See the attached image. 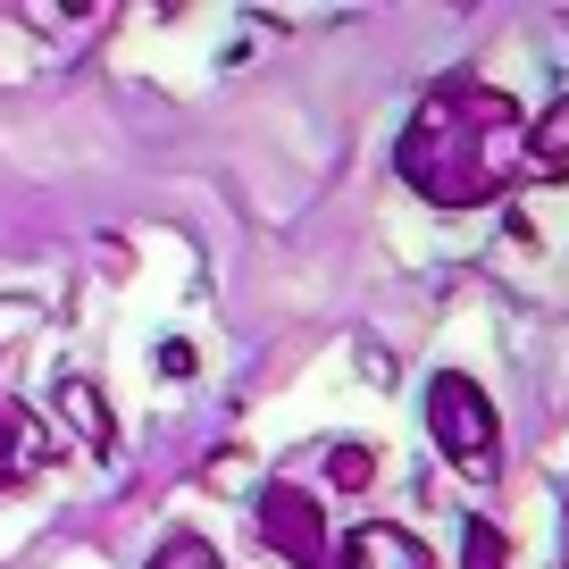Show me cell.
I'll return each instance as SVG.
<instances>
[{
	"instance_id": "6da1fadb",
	"label": "cell",
	"mask_w": 569,
	"mask_h": 569,
	"mask_svg": "<svg viewBox=\"0 0 569 569\" xmlns=\"http://www.w3.org/2000/svg\"><path fill=\"white\" fill-rule=\"evenodd\" d=\"M393 168L419 201L436 210H478L502 184L528 168V126H519V101L478 76H452L436 84L419 109H410L402 142H393Z\"/></svg>"
},
{
	"instance_id": "7a4b0ae2",
	"label": "cell",
	"mask_w": 569,
	"mask_h": 569,
	"mask_svg": "<svg viewBox=\"0 0 569 569\" xmlns=\"http://www.w3.org/2000/svg\"><path fill=\"white\" fill-rule=\"evenodd\" d=\"M427 436H436V452H445L452 469H478V478L502 461V419H495V402H486V386L461 377V369L427 377Z\"/></svg>"
},
{
	"instance_id": "3957f363",
	"label": "cell",
	"mask_w": 569,
	"mask_h": 569,
	"mask_svg": "<svg viewBox=\"0 0 569 569\" xmlns=\"http://www.w3.org/2000/svg\"><path fill=\"white\" fill-rule=\"evenodd\" d=\"M260 536L277 545L284 569H336V552H327V511H319V495H310L302 478L260 486Z\"/></svg>"
},
{
	"instance_id": "277c9868",
	"label": "cell",
	"mask_w": 569,
	"mask_h": 569,
	"mask_svg": "<svg viewBox=\"0 0 569 569\" xmlns=\"http://www.w3.org/2000/svg\"><path fill=\"white\" fill-rule=\"evenodd\" d=\"M42 461H51V427H42L26 402H0V495L26 486V478H42Z\"/></svg>"
},
{
	"instance_id": "5b68a950",
	"label": "cell",
	"mask_w": 569,
	"mask_h": 569,
	"mask_svg": "<svg viewBox=\"0 0 569 569\" xmlns=\"http://www.w3.org/2000/svg\"><path fill=\"white\" fill-rule=\"evenodd\" d=\"M336 569H427V545H419L410 528L369 519V528H352V545L336 552Z\"/></svg>"
},
{
	"instance_id": "8992f818",
	"label": "cell",
	"mask_w": 569,
	"mask_h": 569,
	"mask_svg": "<svg viewBox=\"0 0 569 569\" xmlns=\"http://www.w3.org/2000/svg\"><path fill=\"white\" fill-rule=\"evenodd\" d=\"M51 402H59V419L84 436V452H118V427H109V402H101V386H92V377H59Z\"/></svg>"
},
{
	"instance_id": "52a82bcc",
	"label": "cell",
	"mask_w": 569,
	"mask_h": 569,
	"mask_svg": "<svg viewBox=\"0 0 569 569\" xmlns=\"http://www.w3.org/2000/svg\"><path fill=\"white\" fill-rule=\"evenodd\" d=\"M528 168H569V101H552L528 134Z\"/></svg>"
},
{
	"instance_id": "ba28073f",
	"label": "cell",
	"mask_w": 569,
	"mask_h": 569,
	"mask_svg": "<svg viewBox=\"0 0 569 569\" xmlns=\"http://www.w3.org/2000/svg\"><path fill=\"white\" fill-rule=\"evenodd\" d=\"M369 445H336V452H327V478H336L343 486V495H360V486H369Z\"/></svg>"
},
{
	"instance_id": "9c48e42d",
	"label": "cell",
	"mask_w": 569,
	"mask_h": 569,
	"mask_svg": "<svg viewBox=\"0 0 569 569\" xmlns=\"http://www.w3.org/2000/svg\"><path fill=\"white\" fill-rule=\"evenodd\" d=\"M461 545H469V552H461L469 569H502V528H495V519H469Z\"/></svg>"
},
{
	"instance_id": "30bf717a",
	"label": "cell",
	"mask_w": 569,
	"mask_h": 569,
	"mask_svg": "<svg viewBox=\"0 0 569 569\" xmlns=\"http://www.w3.org/2000/svg\"><path fill=\"white\" fill-rule=\"evenodd\" d=\"M151 569H218V552L201 545V536H168V545L151 552Z\"/></svg>"
}]
</instances>
